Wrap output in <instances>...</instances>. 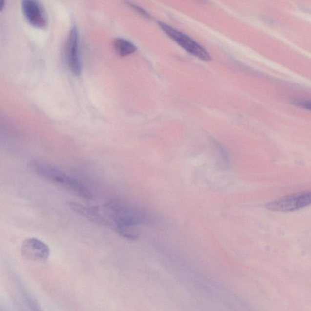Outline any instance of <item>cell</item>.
<instances>
[{"mask_svg":"<svg viewBox=\"0 0 311 311\" xmlns=\"http://www.w3.org/2000/svg\"><path fill=\"white\" fill-rule=\"evenodd\" d=\"M69 207L74 212L79 214V215L83 216V217L88 219L89 221H93V222L98 223L101 225H108V221L103 216L99 215L96 212V211L93 210L86 206L81 205V204L76 203H71L69 204Z\"/></svg>","mask_w":311,"mask_h":311,"instance_id":"8","label":"cell"},{"mask_svg":"<svg viewBox=\"0 0 311 311\" xmlns=\"http://www.w3.org/2000/svg\"><path fill=\"white\" fill-rule=\"evenodd\" d=\"M158 24L161 29L184 50L202 61H210L211 56L209 52L195 40L163 22H159Z\"/></svg>","mask_w":311,"mask_h":311,"instance_id":"3","label":"cell"},{"mask_svg":"<svg viewBox=\"0 0 311 311\" xmlns=\"http://www.w3.org/2000/svg\"><path fill=\"white\" fill-rule=\"evenodd\" d=\"M128 4H130V6L132 7V8L135 10V11L138 12L139 14H141L142 16H143L144 17H147V18H150V15H149L147 13V12L144 11V9H141L140 7L136 6V5H134V4H131L130 2H128Z\"/></svg>","mask_w":311,"mask_h":311,"instance_id":"12","label":"cell"},{"mask_svg":"<svg viewBox=\"0 0 311 311\" xmlns=\"http://www.w3.org/2000/svg\"><path fill=\"white\" fill-rule=\"evenodd\" d=\"M29 168L36 175L66 188L79 197L86 200L92 198L90 191L83 184L45 161H32L29 163Z\"/></svg>","mask_w":311,"mask_h":311,"instance_id":"1","label":"cell"},{"mask_svg":"<svg viewBox=\"0 0 311 311\" xmlns=\"http://www.w3.org/2000/svg\"><path fill=\"white\" fill-rule=\"evenodd\" d=\"M294 105L300 107L308 110L311 109V103L310 101L306 100H293L292 103Z\"/></svg>","mask_w":311,"mask_h":311,"instance_id":"11","label":"cell"},{"mask_svg":"<svg viewBox=\"0 0 311 311\" xmlns=\"http://www.w3.org/2000/svg\"><path fill=\"white\" fill-rule=\"evenodd\" d=\"M311 195L310 192L299 193L285 196L272 201L266 206L268 210L279 212H290L300 210L310 205Z\"/></svg>","mask_w":311,"mask_h":311,"instance_id":"4","label":"cell"},{"mask_svg":"<svg viewBox=\"0 0 311 311\" xmlns=\"http://www.w3.org/2000/svg\"><path fill=\"white\" fill-rule=\"evenodd\" d=\"M25 300L30 308L32 311H43L40 308L36 300L29 295H25Z\"/></svg>","mask_w":311,"mask_h":311,"instance_id":"10","label":"cell"},{"mask_svg":"<svg viewBox=\"0 0 311 311\" xmlns=\"http://www.w3.org/2000/svg\"><path fill=\"white\" fill-rule=\"evenodd\" d=\"M22 11L27 21L31 25L43 28L48 24V16L41 2L35 0L22 2Z\"/></svg>","mask_w":311,"mask_h":311,"instance_id":"7","label":"cell"},{"mask_svg":"<svg viewBox=\"0 0 311 311\" xmlns=\"http://www.w3.org/2000/svg\"><path fill=\"white\" fill-rule=\"evenodd\" d=\"M22 255L27 260L44 261L50 255V249L43 241L35 238L26 239L22 244Z\"/></svg>","mask_w":311,"mask_h":311,"instance_id":"6","label":"cell"},{"mask_svg":"<svg viewBox=\"0 0 311 311\" xmlns=\"http://www.w3.org/2000/svg\"><path fill=\"white\" fill-rule=\"evenodd\" d=\"M4 7V1H0V10H2Z\"/></svg>","mask_w":311,"mask_h":311,"instance_id":"13","label":"cell"},{"mask_svg":"<svg viewBox=\"0 0 311 311\" xmlns=\"http://www.w3.org/2000/svg\"><path fill=\"white\" fill-rule=\"evenodd\" d=\"M113 46L116 53L121 57L128 56L137 51V48L133 43L124 39H116L114 41Z\"/></svg>","mask_w":311,"mask_h":311,"instance_id":"9","label":"cell"},{"mask_svg":"<svg viewBox=\"0 0 311 311\" xmlns=\"http://www.w3.org/2000/svg\"><path fill=\"white\" fill-rule=\"evenodd\" d=\"M65 55L67 64L71 73L79 76L82 72V63L79 54V32L76 26L72 27L67 38Z\"/></svg>","mask_w":311,"mask_h":311,"instance_id":"5","label":"cell"},{"mask_svg":"<svg viewBox=\"0 0 311 311\" xmlns=\"http://www.w3.org/2000/svg\"><path fill=\"white\" fill-rule=\"evenodd\" d=\"M109 218L114 223V230L141 225L144 218L141 211L120 201L113 200L106 206Z\"/></svg>","mask_w":311,"mask_h":311,"instance_id":"2","label":"cell"}]
</instances>
